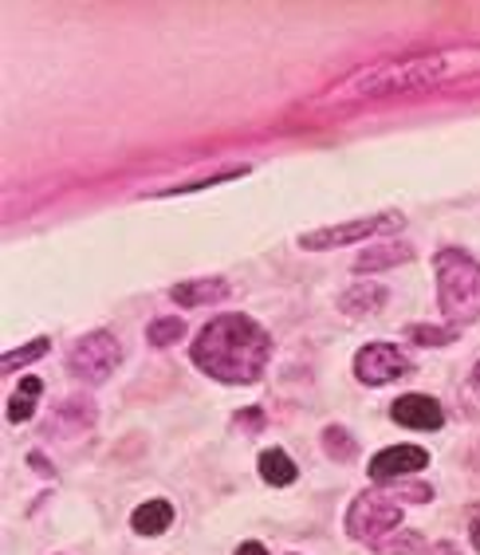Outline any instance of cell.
Segmentation results:
<instances>
[{"label": "cell", "mask_w": 480, "mask_h": 555, "mask_svg": "<svg viewBox=\"0 0 480 555\" xmlns=\"http://www.w3.org/2000/svg\"><path fill=\"white\" fill-rule=\"evenodd\" d=\"M193 366L224 386H248L264 374L272 359V335L248 315L224 311L202 327V335L190 347Z\"/></svg>", "instance_id": "cell-2"}, {"label": "cell", "mask_w": 480, "mask_h": 555, "mask_svg": "<svg viewBox=\"0 0 480 555\" xmlns=\"http://www.w3.org/2000/svg\"><path fill=\"white\" fill-rule=\"evenodd\" d=\"M460 327L457 323H449V327H433V323H410L406 327V339L417 343V347H449V343H457Z\"/></svg>", "instance_id": "cell-19"}, {"label": "cell", "mask_w": 480, "mask_h": 555, "mask_svg": "<svg viewBox=\"0 0 480 555\" xmlns=\"http://www.w3.org/2000/svg\"><path fill=\"white\" fill-rule=\"evenodd\" d=\"M429 555H460L457 544H449V540H438V544H429Z\"/></svg>", "instance_id": "cell-25"}, {"label": "cell", "mask_w": 480, "mask_h": 555, "mask_svg": "<svg viewBox=\"0 0 480 555\" xmlns=\"http://www.w3.org/2000/svg\"><path fill=\"white\" fill-rule=\"evenodd\" d=\"M390 417H394L398 426L417 429V434H433V429L445 426V410H441L438 398L429 395H402L390 406Z\"/></svg>", "instance_id": "cell-10"}, {"label": "cell", "mask_w": 480, "mask_h": 555, "mask_svg": "<svg viewBox=\"0 0 480 555\" xmlns=\"http://www.w3.org/2000/svg\"><path fill=\"white\" fill-rule=\"evenodd\" d=\"M402 229H406V217L398 214V209H386V214L359 217V221H347V224L311 229V233L299 236V248H308V253H327V248L359 245V241H382V236H398Z\"/></svg>", "instance_id": "cell-5"}, {"label": "cell", "mask_w": 480, "mask_h": 555, "mask_svg": "<svg viewBox=\"0 0 480 555\" xmlns=\"http://www.w3.org/2000/svg\"><path fill=\"white\" fill-rule=\"evenodd\" d=\"M426 547V535L414 532V528H398L394 535H386V540H378V544L371 547L374 555H417Z\"/></svg>", "instance_id": "cell-18"}, {"label": "cell", "mask_w": 480, "mask_h": 555, "mask_svg": "<svg viewBox=\"0 0 480 555\" xmlns=\"http://www.w3.org/2000/svg\"><path fill=\"white\" fill-rule=\"evenodd\" d=\"M118 363H122V343L111 332H103V327L87 332L83 339H75L72 351H67V374H72L75 383H87V386L107 383Z\"/></svg>", "instance_id": "cell-6"}, {"label": "cell", "mask_w": 480, "mask_h": 555, "mask_svg": "<svg viewBox=\"0 0 480 555\" xmlns=\"http://www.w3.org/2000/svg\"><path fill=\"white\" fill-rule=\"evenodd\" d=\"M390 496H398L402 504H429L433 501V485H402L394 481V492Z\"/></svg>", "instance_id": "cell-22"}, {"label": "cell", "mask_w": 480, "mask_h": 555, "mask_svg": "<svg viewBox=\"0 0 480 555\" xmlns=\"http://www.w3.org/2000/svg\"><path fill=\"white\" fill-rule=\"evenodd\" d=\"M386 299H390V292H386L378 280H359V284H351L347 292H339V304H335V308H339L342 315H351V320H363V315H378V311L386 308Z\"/></svg>", "instance_id": "cell-11"}, {"label": "cell", "mask_w": 480, "mask_h": 555, "mask_svg": "<svg viewBox=\"0 0 480 555\" xmlns=\"http://www.w3.org/2000/svg\"><path fill=\"white\" fill-rule=\"evenodd\" d=\"M28 461H33V469H40V473H52V465L43 461V453H28Z\"/></svg>", "instance_id": "cell-26"}, {"label": "cell", "mask_w": 480, "mask_h": 555, "mask_svg": "<svg viewBox=\"0 0 480 555\" xmlns=\"http://www.w3.org/2000/svg\"><path fill=\"white\" fill-rule=\"evenodd\" d=\"M288 555H296V552H288Z\"/></svg>", "instance_id": "cell-29"}, {"label": "cell", "mask_w": 480, "mask_h": 555, "mask_svg": "<svg viewBox=\"0 0 480 555\" xmlns=\"http://www.w3.org/2000/svg\"><path fill=\"white\" fill-rule=\"evenodd\" d=\"M342 524H347L351 540L374 547L378 540H386V535H394L402 528V501L382 489L359 492L351 501V508H347V520Z\"/></svg>", "instance_id": "cell-4"}, {"label": "cell", "mask_w": 480, "mask_h": 555, "mask_svg": "<svg viewBox=\"0 0 480 555\" xmlns=\"http://www.w3.org/2000/svg\"><path fill=\"white\" fill-rule=\"evenodd\" d=\"M410 371H414V363L406 359V351H398L394 343H366L363 351L354 354V378L363 386L398 383Z\"/></svg>", "instance_id": "cell-7"}, {"label": "cell", "mask_w": 480, "mask_h": 555, "mask_svg": "<svg viewBox=\"0 0 480 555\" xmlns=\"http://www.w3.org/2000/svg\"><path fill=\"white\" fill-rule=\"evenodd\" d=\"M438 272V304L449 323H472L480 320V260L465 248H438L433 257Z\"/></svg>", "instance_id": "cell-3"}, {"label": "cell", "mask_w": 480, "mask_h": 555, "mask_svg": "<svg viewBox=\"0 0 480 555\" xmlns=\"http://www.w3.org/2000/svg\"><path fill=\"white\" fill-rule=\"evenodd\" d=\"M469 540H472V547L480 552V520H472V528H469Z\"/></svg>", "instance_id": "cell-27"}, {"label": "cell", "mask_w": 480, "mask_h": 555, "mask_svg": "<svg viewBox=\"0 0 480 555\" xmlns=\"http://www.w3.org/2000/svg\"><path fill=\"white\" fill-rule=\"evenodd\" d=\"M52 351V339L48 335H40V339H33L28 347H21V351H9L4 359H0V371L12 374V371H21V366L36 363V359H43V354Z\"/></svg>", "instance_id": "cell-20"}, {"label": "cell", "mask_w": 480, "mask_h": 555, "mask_svg": "<svg viewBox=\"0 0 480 555\" xmlns=\"http://www.w3.org/2000/svg\"><path fill=\"white\" fill-rule=\"evenodd\" d=\"M40 395H43V383L36 378V374L21 378L16 395L9 398V422H12V426H21V422H28V417L36 414V402H40Z\"/></svg>", "instance_id": "cell-16"}, {"label": "cell", "mask_w": 480, "mask_h": 555, "mask_svg": "<svg viewBox=\"0 0 480 555\" xmlns=\"http://www.w3.org/2000/svg\"><path fill=\"white\" fill-rule=\"evenodd\" d=\"M469 386L480 395V359H477V366H472V374H469Z\"/></svg>", "instance_id": "cell-28"}, {"label": "cell", "mask_w": 480, "mask_h": 555, "mask_svg": "<svg viewBox=\"0 0 480 555\" xmlns=\"http://www.w3.org/2000/svg\"><path fill=\"white\" fill-rule=\"evenodd\" d=\"M406 260H414V248H410L406 241H378V245H371L366 253H359V260H354V272L366 280V272L398 268V264H406Z\"/></svg>", "instance_id": "cell-13"}, {"label": "cell", "mask_w": 480, "mask_h": 555, "mask_svg": "<svg viewBox=\"0 0 480 555\" xmlns=\"http://www.w3.org/2000/svg\"><path fill=\"white\" fill-rule=\"evenodd\" d=\"M233 284L221 276H202V280H185V284H173L170 299L173 304H182V308H205V304H221L229 299Z\"/></svg>", "instance_id": "cell-12"}, {"label": "cell", "mask_w": 480, "mask_h": 555, "mask_svg": "<svg viewBox=\"0 0 480 555\" xmlns=\"http://www.w3.org/2000/svg\"><path fill=\"white\" fill-rule=\"evenodd\" d=\"M429 465V453L421 446H390V449H378L366 465L374 485H386V481H402L410 473H421Z\"/></svg>", "instance_id": "cell-9"}, {"label": "cell", "mask_w": 480, "mask_h": 555, "mask_svg": "<svg viewBox=\"0 0 480 555\" xmlns=\"http://www.w3.org/2000/svg\"><path fill=\"white\" fill-rule=\"evenodd\" d=\"M323 453L339 461V465H351L359 457V441H354V434L347 426H327L323 429Z\"/></svg>", "instance_id": "cell-17"}, {"label": "cell", "mask_w": 480, "mask_h": 555, "mask_svg": "<svg viewBox=\"0 0 480 555\" xmlns=\"http://www.w3.org/2000/svg\"><path fill=\"white\" fill-rule=\"evenodd\" d=\"M480 79V43L469 48H438L402 60H378L371 67L342 75L339 83L315 95V107H359V103H386V99H410L445 91L457 83Z\"/></svg>", "instance_id": "cell-1"}, {"label": "cell", "mask_w": 480, "mask_h": 555, "mask_svg": "<svg viewBox=\"0 0 480 555\" xmlns=\"http://www.w3.org/2000/svg\"><path fill=\"white\" fill-rule=\"evenodd\" d=\"M173 524V504L170 501H146L134 508L130 516V528L139 535H161Z\"/></svg>", "instance_id": "cell-15"}, {"label": "cell", "mask_w": 480, "mask_h": 555, "mask_svg": "<svg viewBox=\"0 0 480 555\" xmlns=\"http://www.w3.org/2000/svg\"><path fill=\"white\" fill-rule=\"evenodd\" d=\"M299 469H296V461L288 457V449H264L260 453V481L272 485V489H288V485H296Z\"/></svg>", "instance_id": "cell-14"}, {"label": "cell", "mask_w": 480, "mask_h": 555, "mask_svg": "<svg viewBox=\"0 0 480 555\" xmlns=\"http://www.w3.org/2000/svg\"><path fill=\"white\" fill-rule=\"evenodd\" d=\"M236 555H268V547L257 544V540H245V544L236 547Z\"/></svg>", "instance_id": "cell-24"}, {"label": "cell", "mask_w": 480, "mask_h": 555, "mask_svg": "<svg viewBox=\"0 0 480 555\" xmlns=\"http://www.w3.org/2000/svg\"><path fill=\"white\" fill-rule=\"evenodd\" d=\"M185 335V323L178 315H161L146 327V343L150 347H173V343Z\"/></svg>", "instance_id": "cell-21"}, {"label": "cell", "mask_w": 480, "mask_h": 555, "mask_svg": "<svg viewBox=\"0 0 480 555\" xmlns=\"http://www.w3.org/2000/svg\"><path fill=\"white\" fill-rule=\"evenodd\" d=\"M99 422V410L91 398L75 395V398H64V402H55L52 414L43 417V434L55 441H72L79 438V434H87V429H95Z\"/></svg>", "instance_id": "cell-8"}, {"label": "cell", "mask_w": 480, "mask_h": 555, "mask_svg": "<svg viewBox=\"0 0 480 555\" xmlns=\"http://www.w3.org/2000/svg\"><path fill=\"white\" fill-rule=\"evenodd\" d=\"M233 426L245 429V434H260V429H268V414L260 406L236 410V414H233Z\"/></svg>", "instance_id": "cell-23"}]
</instances>
